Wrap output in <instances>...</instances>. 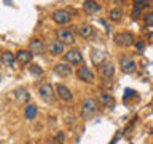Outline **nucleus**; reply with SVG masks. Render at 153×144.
I'll use <instances>...</instances> for the list:
<instances>
[{
    "mask_svg": "<svg viewBox=\"0 0 153 144\" xmlns=\"http://www.w3.org/2000/svg\"><path fill=\"white\" fill-rule=\"evenodd\" d=\"M99 72L105 80H110L115 75V66L112 62H102V64L99 66Z\"/></svg>",
    "mask_w": 153,
    "mask_h": 144,
    "instance_id": "obj_10",
    "label": "nucleus"
},
{
    "mask_svg": "<svg viewBox=\"0 0 153 144\" xmlns=\"http://www.w3.org/2000/svg\"><path fill=\"white\" fill-rule=\"evenodd\" d=\"M56 34H57V40L64 42L65 45H74L75 43V35L70 29H59Z\"/></svg>",
    "mask_w": 153,
    "mask_h": 144,
    "instance_id": "obj_9",
    "label": "nucleus"
},
{
    "mask_svg": "<svg viewBox=\"0 0 153 144\" xmlns=\"http://www.w3.org/2000/svg\"><path fill=\"white\" fill-rule=\"evenodd\" d=\"M29 72L33 74V75H42L43 74V69H42L40 66H37V64H32L30 67H29Z\"/></svg>",
    "mask_w": 153,
    "mask_h": 144,
    "instance_id": "obj_24",
    "label": "nucleus"
},
{
    "mask_svg": "<svg viewBox=\"0 0 153 144\" xmlns=\"http://www.w3.org/2000/svg\"><path fill=\"white\" fill-rule=\"evenodd\" d=\"M16 61H18L16 56H14L11 51H3V53H2V62H3L7 67H10V69H13V67H14Z\"/></svg>",
    "mask_w": 153,
    "mask_h": 144,
    "instance_id": "obj_17",
    "label": "nucleus"
},
{
    "mask_svg": "<svg viewBox=\"0 0 153 144\" xmlns=\"http://www.w3.org/2000/svg\"><path fill=\"white\" fill-rule=\"evenodd\" d=\"M121 18H123V10L121 8H113V10H110V13H108V19L112 22H118V21H121Z\"/></svg>",
    "mask_w": 153,
    "mask_h": 144,
    "instance_id": "obj_19",
    "label": "nucleus"
},
{
    "mask_svg": "<svg viewBox=\"0 0 153 144\" xmlns=\"http://www.w3.org/2000/svg\"><path fill=\"white\" fill-rule=\"evenodd\" d=\"M54 88H56V94L59 96V99H62L64 103H70V101L74 99V94H72V91L67 88L65 85L57 83V85H54Z\"/></svg>",
    "mask_w": 153,
    "mask_h": 144,
    "instance_id": "obj_8",
    "label": "nucleus"
},
{
    "mask_svg": "<svg viewBox=\"0 0 153 144\" xmlns=\"http://www.w3.org/2000/svg\"><path fill=\"white\" fill-rule=\"evenodd\" d=\"M14 98H16L19 103H26V101H29V98H30V94H29V91H27V90L18 88L16 91H14Z\"/></svg>",
    "mask_w": 153,
    "mask_h": 144,
    "instance_id": "obj_18",
    "label": "nucleus"
},
{
    "mask_svg": "<svg viewBox=\"0 0 153 144\" xmlns=\"http://www.w3.org/2000/svg\"><path fill=\"white\" fill-rule=\"evenodd\" d=\"M37 114H38L37 106H33V104L26 106V112H24V115H26V118H27V120H33V118L37 117Z\"/></svg>",
    "mask_w": 153,
    "mask_h": 144,
    "instance_id": "obj_20",
    "label": "nucleus"
},
{
    "mask_svg": "<svg viewBox=\"0 0 153 144\" xmlns=\"http://www.w3.org/2000/svg\"><path fill=\"white\" fill-rule=\"evenodd\" d=\"M29 50L32 51V55H43V53H45L43 40L42 38H33V40L29 43Z\"/></svg>",
    "mask_w": 153,
    "mask_h": 144,
    "instance_id": "obj_13",
    "label": "nucleus"
},
{
    "mask_svg": "<svg viewBox=\"0 0 153 144\" xmlns=\"http://www.w3.org/2000/svg\"><path fill=\"white\" fill-rule=\"evenodd\" d=\"M136 50H137V53H142L143 50H145V43H143L142 40L140 42H136Z\"/></svg>",
    "mask_w": 153,
    "mask_h": 144,
    "instance_id": "obj_27",
    "label": "nucleus"
},
{
    "mask_svg": "<svg viewBox=\"0 0 153 144\" xmlns=\"http://www.w3.org/2000/svg\"><path fill=\"white\" fill-rule=\"evenodd\" d=\"M134 5H137V7H140V8H143V7H147L148 5V0H134Z\"/></svg>",
    "mask_w": 153,
    "mask_h": 144,
    "instance_id": "obj_29",
    "label": "nucleus"
},
{
    "mask_svg": "<svg viewBox=\"0 0 153 144\" xmlns=\"http://www.w3.org/2000/svg\"><path fill=\"white\" fill-rule=\"evenodd\" d=\"M83 10H85V13L86 14H96V13H99L100 11V5L96 2V0H85L83 2Z\"/></svg>",
    "mask_w": 153,
    "mask_h": 144,
    "instance_id": "obj_12",
    "label": "nucleus"
},
{
    "mask_svg": "<svg viewBox=\"0 0 153 144\" xmlns=\"http://www.w3.org/2000/svg\"><path fill=\"white\" fill-rule=\"evenodd\" d=\"M140 7H137V5H134V10H132V18L134 19H137L139 18V13H140Z\"/></svg>",
    "mask_w": 153,
    "mask_h": 144,
    "instance_id": "obj_28",
    "label": "nucleus"
},
{
    "mask_svg": "<svg viewBox=\"0 0 153 144\" xmlns=\"http://www.w3.org/2000/svg\"><path fill=\"white\" fill-rule=\"evenodd\" d=\"M54 141H56L57 144H64V141H65V134H64V131H57Z\"/></svg>",
    "mask_w": 153,
    "mask_h": 144,
    "instance_id": "obj_25",
    "label": "nucleus"
},
{
    "mask_svg": "<svg viewBox=\"0 0 153 144\" xmlns=\"http://www.w3.org/2000/svg\"><path fill=\"white\" fill-rule=\"evenodd\" d=\"M45 144H57V142H56V141H46Z\"/></svg>",
    "mask_w": 153,
    "mask_h": 144,
    "instance_id": "obj_31",
    "label": "nucleus"
},
{
    "mask_svg": "<svg viewBox=\"0 0 153 144\" xmlns=\"http://www.w3.org/2000/svg\"><path fill=\"white\" fill-rule=\"evenodd\" d=\"M80 35L81 37H85V38H89V37H93L94 35V27L93 26H88V24H85V26H81L80 27Z\"/></svg>",
    "mask_w": 153,
    "mask_h": 144,
    "instance_id": "obj_21",
    "label": "nucleus"
},
{
    "mask_svg": "<svg viewBox=\"0 0 153 144\" xmlns=\"http://www.w3.org/2000/svg\"><path fill=\"white\" fill-rule=\"evenodd\" d=\"M64 48H65V43L61 42V40H51L50 45H48V50L53 56H59L64 53Z\"/></svg>",
    "mask_w": 153,
    "mask_h": 144,
    "instance_id": "obj_11",
    "label": "nucleus"
},
{
    "mask_svg": "<svg viewBox=\"0 0 153 144\" xmlns=\"http://www.w3.org/2000/svg\"><path fill=\"white\" fill-rule=\"evenodd\" d=\"M53 21H54L56 24H61V26H64V24H69L70 22V13L67 11V10H56V11H53L51 14Z\"/></svg>",
    "mask_w": 153,
    "mask_h": 144,
    "instance_id": "obj_5",
    "label": "nucleus"
},
{
    "mask_svg": "<svg viewBox=\"0 0 153 144\" xmlns=\"http://www.w3.org/2000/svg\"><path fill=\"white\" fill-rule=\"evenodd\" d=\"M32 58H33V55H32L30 50H21V51L16 53V59H18V62H19L21 66L30 64Z\"/></svg>",
    "mask_w": 153,
    "mask_h": 144,
    "instance_id": "obj_14",
    "label": "nucleus"
},
{
    "mask_svg": "<svg viewBox=\"0 0 153 144\" xmlns=\"http://www.w3.org/2000/svg\"><path fill=\"white\" fill-rule=\"evenodd\" d=\"M132 96H136V91L131 90V88H126V91H124V101H128L129 98H132Z\"/></svg>",
    "mask_w": 153,
    "mask_h": 144,
    "instance_id": "obj_26",
    "label": "nucleus"
},
{
    "mask_svg": "<svg viewBox=\"0 0 153 144\" xmlns=\"http://www.w3.org/2000/svg\"><path fill=\"white\" fill-rule=\"evenodd\" d=\"M96 112H97V103H96L93 98L83 99V103H81V118L88 120V118L93 117Z\"/></svg>",
    "mask_w": 153,
    "mask_h": 144,
    "instance_id": "obj_1",
    "label": "nucleus"
},
{
    "mask_svg": "<svg viewBox=\"0 0 153 144\" xmlns=\"http://www.w3.org/2000/svg\"><path fill=\"white\" fill-rule=\"evenodd\" d=\"M56 88L53 86L51 83H43L40 86V90H38V94H40V98L45 101L46 104H53L56 99Z\"/></svg>",
    "mask_w": 153,
    "mask_h": 144,
    "instance_id": "obj_2",
    "label": "nucleus"
},
{
    "mask_svg": "<svg viewBox=\"0 0 153 144\" xmlns=\"http://www.w3.org/2000/svg\"><path fill=\"white\" fill-rule=\"evenodd\" d=\"M143 22H145L147 27H153V11L147 13L145 16H143Z\"/></svg>",
    "mask_w": 153,
    "mask_h": 144,
    "instance_id": "obj_23",
    "label": "nucleus"
},
{
    "mask_svg": "<svg viewBox=\"0 0 153 144\" xmlns=\"http://www.w3.org/2000/svg\"><path fill=\"white\" fill-rule=\"evenodd\" d=\"M120 67H121L123 72H126V74H132V72L137 69V62L134 61L132 55H123L120 58Z\"/></svg>",
    "mask_w": 153,
    "mask_h": 144,
    "instance_id": "obj_3",
    "label": "nucleus"
},
{
    "mask_svg": "<svg viewBox=\"0 0 153 144\" xmlns=\"http://www.w3.org/2000/svg\"><path fill=\"white\" fill-rule=\"evenodd\" d=\"M64 59H65V62H69V64H81V62H83V55L80 53V50L72 48V50H69L64 55Z\"/></svg>",
    "mask_w": 153,
    "mask_h": 144,
    "instance_id": "obj_7",
    "label": "nucleus"
},
{
    "mask_svg": "<svg viewBox=\"0 0 153 144\" xmlns=\"http://www.w3.org/2000/svg\"><path fill=\"white\" fill-rule=\"evenodd\" d=\"M97 98H99V103L105 106V107H113L115 106V98L110 93H107V91H100V93L97 94Z\"/></svg>",
    "mask_w": 153,
    "mask_h": 144,
    "instance_id": "obj_15",
    "label": "nucleus"
},
{
    "mask_svg": "<svg viewBox=\"0 0 153 144\" xmlns=\"http://www.w3.org/2000/svg\"><path fill=\"white\" fill-rule=\"evenodd\" d=\"M117 141H118V136H117V138H113V139H112V142H110V144H115Z\"/></svg>",
    "mask_w": 153,
    "mask_h": 144,
    "instance_id": "obj_30",
    "label": "nucleus"
},
{
    "mask_svg": "<svg viewBox=\"0 0 153 144\" xmlns=\"http://www.w3.org/2000/svg\"><path fill=\"white\" fill-rule=\"evenodd\" d=\"M113 42L118 46H131L136 43V38H134V35L131 32H120L113 37Z\"/></svg>",
    "mask_w": 153,
    "mask_h": 144,
    "instance_id": "obj_4",
    "label": "nucleus"
},
{
    "mask_svg": "<svg viewBox=\"0 0 153 144\" xmlns=\"http://www.w3.org/2000/svg\"><path fill=\"white\" fill-rule=\"evenodd\" d=\"M93 61L96 62V64H102L104 62V51H100V50H96L93 51Z\"/></svg>",
    "mask_w": 153,
    "mask_h": 144,
    "instance_id": "obj_22",
    "label": "nucleus"
},
{
    "mask_svg": "<svg viewBox=\"0 0 153 144\" xmlns=\"http://www.w3.org/2000/svg\"><path fill=\"white\" fill-rule=\"evenodd\" d=\"M54 72L59 77H69L72 74V67L69 62H59L56 67H54Z\"/></svg>",
    "mask_w": 153,
    "mask_h": 144,
    "instance_id": "obj_16",
    "label": "nucleus"
},
{
    "mask_svg": "<svg viewBox=\"0 0 153 144\" xmlns=\"http://www.w3.org/2000/svg\"><path fill=\"white\" fill-rule=\"evenodd\" d=\"M76 77L81 80V82H85V83H93L94 82V72L89 69L88 66H81L78 67V70H76Z\"/></svg>",
    "mask_w": 153,
    "mask_h": 144,
    "instance_id": "obj_6",
    "label": "nucleus"
}]
</instances>
